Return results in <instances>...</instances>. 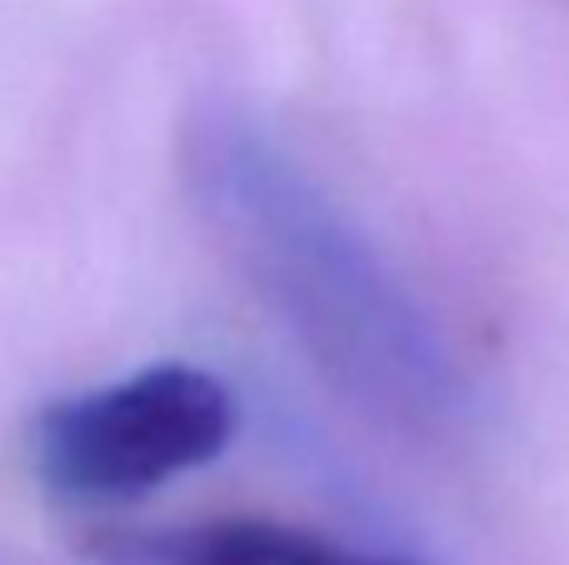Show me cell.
Here are the masks:
<instances>
[{"instance_id":"6da1fadb","label":"cell","mask_w":569,"mask_h":565,"mask_svg":"<svg viewBox=\"0 0 569 565\" xmlns=\"http://www.w3.org/2000/svg\"><path fill=\"white\" fill-rule=\"evenodd\" d=\"M180 176L230 270L320 380L405 436L460 426L470 396L440 320L256 116L226 100L200 106L180 130Z\"/></svg>"},{"instance_id":"7a4b0ae2","label":"cell","mask_w":569,"mask_h":565,"mask_svg":"<svg viewBox=\"0 0 569 565\" xmlns=\"http://www.w3.org/2000/svg\"><path fill=\"white\" fill-rule=\"evenodd\" d=\"M240 436V400L216 370L156 360L50 400L30 426L40 486L76 506H116L220 460Z\"/></svg>"},{"instance_id":"3957f363","label":"cell","mask_w":569,"mask_h":565,"mask_svg":"<svg viewBox=\"0 0 569 565\" xmlns=\"http://www.w3.org/2000/svg\"><path fill=\"white\" fill-rule=\"evenodd\" d=\"M90 565H430L395 546H365L270 516H216L180 526H116L86 541Z\"/></svg>"}]
</instances>
